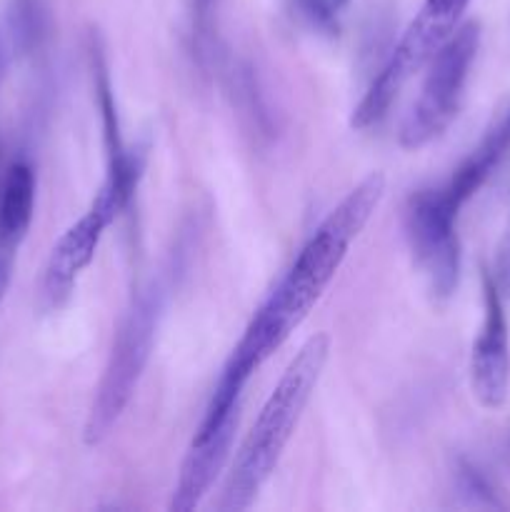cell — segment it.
I'll return each instance as SVG.
<instances>
[{
	"mask_svg": "<svg viewBox=\"0 0 510 512\" xmlns=\"http://www.w3.org/2000/svg\"><path fill=\"white\" fill-rule=\"evenodd\" d=\"M385 195V175L370 173L360 180L305 240L293 265L255 310L243 338L230 353L220 380L245 388L250 375L285 345V340L305 323L328 285L338 275L348 250L370 223Z\"/></svg>",
	"mask_w": 510,
	"mask_h": 512,
	"instance_id": "1",
	"label": "cell"
},
{
	"mask_svg": "<svg viewBox=\"0 0 510 512\" xmlns=\"http://www.w3.org/2000/svg\"><path fill=\"white\" fill-rule=\"evenodd\" d=\"M328 355L330 335L318 333L305 340L303 348L290 360L235 455L218 510L243 512L258 500L323 378Z\"/></svg>",
	"mask_w": 510,
	"mask_h": 512,
	"instance_id": "2",
	"label": "cell"
},
{
	"mask_svg": "<svg viewBox=\"0 0 510 512\" xmlns=\"http://www.w3.org/2000/svg\"><path fill=\"white\" fill-rule=\"evenodd\" d=\"M165 295L168 290H165L163 280H153L143 290H138V295H133L128 310L120 318L103 378L95 388L83 428V440L90 448L108 438L143 378V370L153 353L155 338H158Z\"/></svg>",
	"mask_w": 510,
	"mask_h": 512,
	"instance_id": "3",
	"label": "cell"
},
{
	"mask_svg": "<svg viewBox=\"0 0 510 512\" xmlns=\"http://www.w3.org/2000/svg\"><path fill=\"white\" fill-rule=\"evenodd\" d=\"M470 0H423L418 15L410 20L390 53L378 78L365 90L363 100L353 108L350 128L365 130L388 115L390 105L410 78L428 65V60L443 48L450 35L460 28Z\"/></svg>",
	"mask_w": 510,
	"mask_h": 512,
	"instance_id": "4",
	"label": "cell"
},
{
	"mask_svg": "<svg viewBox=\"0 0 510 512\" xmlns=\"http://www.w3.org/2000/svg\"><path fill=\"white\" fill-rule=\"evenodd\" d=\"M480 48V25L460 23L448 43L428 60L418 100L400 125V148L418 150L438 140L458 118L465 85Z\"/></svg>",
	"mask_w": 510,
	"mask_h": 512,
	"instance_id": "5",
	"label": "cell"
},
{
	"mask_svg": "<svg viewBox=\"0 0 510 512\" xmlns=\"http://www.w3.org/2000/svg\"><path fill=\"white\" fill-rule=\"evenodd\" d=\"M458 215L440 185L413 193L405 203V238L435 300H448L460 280Z\"/></svg>",
	"mask_w": 510,
	"mask_h": 512,
	"instance_id": "6",
	"label": "cell"
},
{
	"mask_svg": "<svg viewBox=\"0 0 510 512\" xmlns=\"http://www.w3.org/2000/svg\"><path fill=\"white\" fill-rule=\"evenodd\" d=\"M245 388L218 380L210 398L208 410L195 430L188 445L183 465H180L178 483H175L170 510L190 512L203 503L213 483L218 480L230 448H233L235 430H238L240 395Z\"/></svg>",
	"mask_w": 510,
	"mask_h": 512,
	"instance_id": "7",
	"label": "cell"
},
{
	"mask_svg": "<svg viewBox=\"0 0 510 512\" xmlns=\"http://www.w3.org/2000/svg\"><path fill=\"white\" fill-rule=\"evenodd\" d=\"M128 205V200L100 183L88 210L55 240L43 270V283H40V298L48 308H60L73 295L80 273L93 263L103 243L105 230L120 218Z\"/></svg>",
	"mask_w": 510,
	"mask_h": 512,
	"instance_id": "8",
	"label": "cell"
},
{
	"mask_svg": "<svg viewBox=\"0 0 510 512\" xmlns=\"http://www.w3.org/2000/svg\"><path fill=\"white\" fill-rule=\"evenodd\" d=\"M470 390L480 408H503L510 393V328L505 298L483 270V323L470 350Z\"/></svg>",
	"mask_w": 510,
	"mask_h": 512,
	"instance_id": "9",
	"label": "cell"
},
{
	"mask_svg": "<svg viewBox=\"0 0 510 512\" xmlns=\"http://www.w3.org/2000/svg\"><path fill=\"white\" fill-rule=\"evenodd\" d=\"M510 150V105L490 123L480 143L468 153V158L453 170L448 180L440 188L448 195L455 208L463 210V205L488 183L503 158Z\"/></svg>",
	"mask_w": 510,
	"mask_h": 512,
	"instance_id": "10",
	"label": "cell"
},
{
	"mask_svg": "<svg viewBox=\"0 0 510 512\" xmlns=\"http://www.w3.org/2000/svg\"><path fill=\"white\" fill-rule=\"evenodd\" d=\"M35 208V173L30 163L18 160L8 168L0 190V240L18 243L30 228Z\"/></svg>",
	"mask_w": 510,
	"mask_h": 512,
	"instance_id": "11",
	"label": "cell"
},
{
	"mask_svg": "<svg viewBox=\"0 0 510 512\" xmlns=\"http://www.w3.org/2000/svg\"><path fill=\"white\" fill-rule=\"evenodd\" d=\"M220 0H190V18H193V38L203 63H215L220 55L215 18H218Z\"/></svg>",
	"mask_w": 510,
	"mask_h": 512,
	"instance_id": "12",
	"label": "cell"
},
{
	"mask_svg": "<svg viewBox=\"0 0 510 512\" xmlns=\"http://www.w3.org/2000/svg\"><path fill=\"white\" fill-rule=\"evenodd\" d=\"M458 478H460V488H463V493L470 495L475 503L490 505V508H500V505H503V503H498V500H495V493H493V488L488 485V480H485L483 475L478 473V470L470 468L468 463L460 465Z\"/></svg>",
	"mask_w": 510,
	"mask_h": 512,
	"instance_id": "13",
	"label": "cell"
},
{
	"mask_svg": "<svg viewBox=\"0 0 510 512\" xmlns=\"http://www.w3.org/2000/svg\"><path fill=\"white\" fill-rule=\"evenodd\" d=\"M490 275H493L500 295L508 300L510 298V225L505 228L503 240H500L498 250H495V265H493V273Z\"/></svg>",
	"mask_w": 510,
	"mask_h": 512,
	"instance_id": "14",
	"label": "cell"
},
{
	"mask_svg": "<svg viewBox=\"0 0 510 512\" xmlns=\"http://www.w3.org/2000/svg\"><path fill=\"white\" fill-rule=\"evenodd\" d=\"M8 283H10V258L8 255L0 253V303H3Z\"/></svg>",
	"mask_w": 510,
	"mask_h": 512,
	"instance_id": "15",
	"label": "cell"
},
{
	"mask_svg": "<svg viewBox=\"0 0 510 512\" xmlns=\"http://www.w3.org/2000/svg\"><path fill=\"white\" fill-rule=\"evenodd\" d=\"M5 70H8V55H5V45L3 40H0V83H3L5 78Z\"/></svg>",
	"mask_w": 510,
	"mask_h": 512,
	"instance_id": "16",
	"label": "cell"
}]
</instances>
